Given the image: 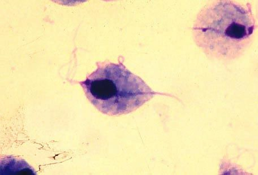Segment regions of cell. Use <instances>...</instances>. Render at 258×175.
I'll return each instance as SVG.
<instances>
[{
	"label": "cell",
	"mask_w": 258,
	"mask_h": 175,
	"mask_svg": "<svg viewBox=\"0 0 258 175\" xmlns=\"http://www.w3.org/2000/svg\"><path fill=\"white\" fill-rule=\"evenodd\" d=\"M87 99L99 111L120 116L136 110L154 93L121 63H103L80 82Z\"/></svg>",
	"instance_id": "obj_2"
},
{
	"label": "cell",
	"mask_w": 258,
	"mask_h": 175,
	"mask_svg": "<svg viewBox=\"0 0 258 175\" xmlns=\"http://www.w3.org/2000/svg\"><path fill=\"white\" fill-rule=\"evenodd\" d=\"M255 28L251 7L216 2L203 9L194 27L198 45L221 57L233 56L250 43Z\"/></svg>",
	"instance_id": "obj_1"
},
{
	"label": "cell",
	"mask_w": 258,
	"mask_h": 175,
	"mask_svg": "<svg viewBox=\"0 0 258 175\" xmlns=\"http://www.w3.org/2000/svg\"><path fill=\"white\" fill-rule=\"evenodd\" d=\"M1 174H36L34 168L25 160L8 157L1 161Z\"/></svg>",
	"instance_id": "obj_3"
}]
</instances>
